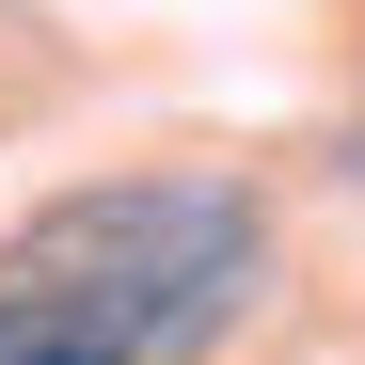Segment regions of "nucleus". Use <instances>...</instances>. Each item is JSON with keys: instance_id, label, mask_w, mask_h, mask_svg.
<instances>
[{"instance_id": "1", "label": "nucleus", "mask_w": 365, "mask_h": 365, "mask_svg": "<svg viewBox=\"0 0 365 365\" xmlns=\"http://www.w3.org/2000/svg\"><path fill=\"white\" fill-rule=\"evenodd\" d=\"M255 270H270V207L238 175L64 191L0 255V365H191L238 334Z\"/></svg>"}]
</instances>
